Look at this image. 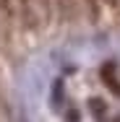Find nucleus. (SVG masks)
<instances>
[{"mask_svg":"<svg viewBox=\"0 0 120 122\" xmlns=\"http://www.w3.org/2000/svg\"><path fill=\"white\" fill-rule=\"evenodd\" d=\"M112 70H115V65H112V62H107V65L102 68V78H104V83L110 86V91H112V94H120V83L115 81Z\"/></svg>","mask_w":120,"mask_h":122,"instance_id":"obj_1","label":"nucleus"}]
</instances>
